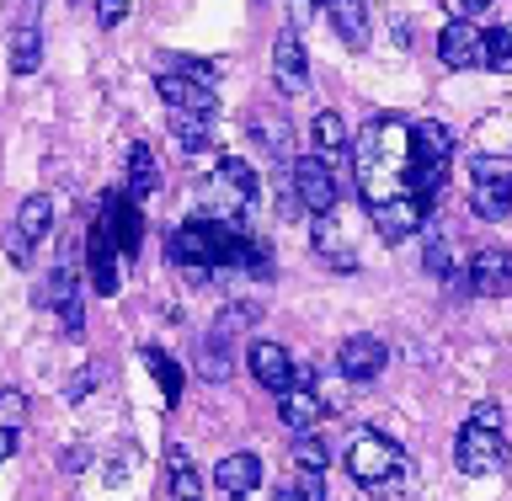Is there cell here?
<instances>
[{"label":"cell","mask_w":512,"mask_h":501,"mask_svg":"<svg viewBox=\"0 0 512 501\" xmlns=\"http://www.w3.org/2000/svg\"><path fill=\"white\" fill-rule=\"evenodd\" d=\"M96 384H102V363H86V368H80V374L70 379V390H64V395H70V400H86Z\"/></svg>","instance_id":"37"},{"label":"cell","mask_w":512,"mask_h":501,"mask_svg":"<svg viewBox=\"0 0 512 501\" xmlns=\"http://www.w3.org/2000/svg\"><path fill=\"white\" fill-rule=\"evenodd\" d=\"M22 416H27V395H22V390H0V422L16 427Z\"/></svg>","instance_id":"38"},{"label":"cell","mask_w":512,"mask_h":501,"mask_svg":"<svg viewBox=\"0 0 512 501\" xmlns=\"http://www.w3.org/2000/svg\"><path fill=\"white\" fill-rule=\"evenodd\" d=\"M438 59L448 70H480V64H486V32H480L470 16H454V22L438 32Z\"/></svg>","instance_id":"7"},{"label":"cell","mask_w":512,"mask_h":501,"mask_svg":"<svg viewBox=\"0 0 512 501\" xmlns=\"http://www.w3.org/2000/svg\"><path fill=\"white\" fill-rule=\"evenodd\" d=\"M294 486H299V496H304V501H326V486H320V470H299V464H294Z\"/></svg>","instance_id":"39"},{"label":"cell","mask_w":512,"mask_h":501,"mask_svg":"<svg viewBox=\"0 0 512 501\" xmlns=\"http://www.w3.org/2000/svg\"><path fill=\"white\" fill-rule=\"evenodd\" d=\"M246 368H251V379L262 384V390H272V395H288L299 384V363L288 358V347H278V342H251L246 347Z\"/></svg>","instance_id":"8"},{"label":"cell","mask_w":512,"mask_h":501,"mask_svg":"<svg viewBox=\"0 0 512 501\" xmlns=\"http://www.w3.org/2000/svg\"><path fill=\"white\" fill-rule=\"evenodd\" d=\"M352 160H358V187L368 203L390 198V192H400L395 182H406L411 171V123L400 118H374L363 128L358 139H352Z\"/></svg>","instance_id":"1"},{"label":"cell","mask_w":512,"mask_h":501,"mask_svg":"<svg viewBox=\"0 0 512 501\" xmlns=\"http://www.w3.org/2000/svg\"><path fill=\"white\" fill-rule=\"evenodd\" d=\"M470 214L475 219H507L512 214V182H475L470 192Z\"/></svg>","instance_id":"22"},{"label":"cell","mask_w":512,"mask_h":501,"mask_svg":"<svg viewBox=\"0 0 512 501\" xmlns=\"http://www.w3.org/2000/svg\"><path fill=\"white\" fill-rule=\"evenodd\" d=\"M384 363H390V347H384V336H374V331H358V336H347V342L336 347V374L352 379V384L379 379Z\"/></svg>","instance_id":"6"},{"label":"cell","mask_w":512,"mask_h":501,"mask_svg":"<svg viewBox=\"0 0 512 501\" xmlns=\"http://www.w3.org/2000/svg\"><path fill=\"white\" fill-rule=\"evenodd\" d=\"M326 16H331V32L352 48V54L368 48V0H331Z\"/></svg>","instance_id":"15"},{"label":"cell","mask_w":512,"mask_h":501,"mask_svg":"<svg viewBox=\"0 0 512 501\" xmlns=\"http://www.w3.org/2000/svg\"><path fill=\"white\" fill-rule=\"evenodd\" d=\"M486 6H491V0H454V11H459V16H464V11H486Z\"/></svg>","instance_id":"49"},{"label":"cell","mask_w":512,"mask_h":501,"mask_svg":"<svg viewBox=\"0 0 512 501\" xmlns=\"http://www.w3.org/2000/svg\"><path fill=\"white\" fill-rule=\"evenodd\" d=\"M123 16H128V0H96V22L102 27H118Z\"/></svg>","instance_id":"42"},{"label":"cell","mask_w":512,"mask_h":501,"mask_svg":"<svg viewBox=\"0 0 512 501\" xmlns=\"http://www.w3.org/2000/svg\"><path fill=\"white\" fill-rule=\"evenodd\" d=\"M294 464H299V470H320V475H326L331 470L326 438H315V432H294Z\"/></svg>","instance_id":"30"},{"label":"cell","mask_w":512,"mask_h":501,"mask_svg":"<svg viewBox=\"0 0 512 501\" xmlns=\"http://www.w3.org/2000/svg\"><path fill=\"white\" fill-rule=\"evenodd\" d=\"M155 91H160V102L166 107H182V112H214L219 118V96L208 80H192L182 70H160L155 75Z\"/></svg>","instance_id":"10"},{"label":"cell","mask_w":512,"mask_h":501,"mask_svg":"<svg viewBox=\"0 0 512 501\" xmlns=\"http://www.w3.org/2000/svg\"><path fill=\"white\" fill-rule=\"evenodd\" d=\"M272 80H278V91H288V96H299L310 86V59H304L299 27H283L278 43H272Z\"/></svg>","instance_id":"11"},{"label":"cell","mask_w":512,"mask_h":501,"mask_svg":"<svg viewBox=\"0 0 512 501\" xmlns=\"http://www.w3.org/2000/svg\"><path fill=\"white\" fill-rule=\"evenodd\" d=\"M278 416L288 432H315V422L326 416V406H320L315 390H304V384H294L288 395H278Z\"/></svg>","instance_id":"16"},{"label":"cell","mask_w":512,"mask_h":501,"mask_svg":"<svg viewBox=\"0 0 512 501\" xmlns=\"http://www.w3.org/2000/svg\"><path fill=\"white\" fill-rule=\"evenodd\" d=\"M470 422H475V427H496V432H502V406H496V400H480V406H470Z\"/></svg>","instance_id":"41"},{"label":"cell","mask_w":512,"mask_h":501,"mask_svg":"<svg viewBox=\"0 0 512 501\" xmlns=\"http://www.w3.org/2000/svg\"><path fill=\"white\" fill-rule=\"evenodd\" d=\"M86 464H91V454H86V448H64V454H59V470H64V475L86 470Z\"/></svg>","instance_id":"45"},{"label":"cell","mask_w":512,"mask_h":501,"mask_svg":"<svg viewBox=\"0 0 512 501\" xmlns=\"http://www.w3.org/2000/svg\"><path fill=\"white\" fill-rule=\"evenodd\" d=\"M16 230H22L27 240H43L48 230H54V203H48L43 192L22 198V208H16Z\"/></svg>","instance_id":"25"},{"label":"cell","mask_w":512,"mask_h":501,"mask_svg":"<svg viewBox=\"0 0 512 501\" xmlns=\"http://www.w3.org/2000/svg\"><path fill=\"white\" fill-rule=\"evenodd\" d=\"M470 176H475V182H512V160H502V155H475V160H470Z\"/></svg>","instance_id":"34"},{"label":"cell","mask_w":512,"mask_h":501,"mask_svg":"<svg viewBox=\"0 0 512 501\" xmlns=\"http://www.w3.org/2000/svg\"><path fill=\"white\" fill-rule=\"evenodd\" d=\"M422 267L432 272V278H448V272H454V251H448V240H443V235H427Z\"/></svg>","instance_id":"32"},{"label":"cell","mask_w":512,"mask_h":501,"mask_svg":"<svg viewBox=\"0 0 512 501\" xmlns=\"http://www.w3.org/2000/svg\"><path fill=\"white\" fill-rule=\"evenodd\" d=\"M400 464H406V454L390 443V438H379V432H358L347 448V475L358 480V486H379V480H390Z\"/></svg>","instance_id":"4"},{"label":"cell","mask_w":512,"mask_h":501,"mask_svg":"<svg viewBox=\"0 0 512 501\" xmlns=\"http://www.w3.org/2000/svg\"><path fill=\"white\" fill-rule=\"evenodd\" d=\"M320 6H331V0H294V27H304Z\"/></svg>","instance_id":"46"},{"label":"cell","mask_w":512,"mask_h":501,"mask_svg":"<svg viewBox=\"0 0 512 501\" xmlns=\"http://www.w3.org/2000/svg\"><path fill=\"white\" fill-rule=\"evenodd\" d=\"M128 475H134V448H118L112 464H107V486H123Z\"/></svg>","instance_id":"40"},{"label":"cell","mask_w":512,"mask_h":501,"mask_svg":"<svg viewBox=\"0 0 512 501\" xmlns=\"http://www.w3.org/2000/svg\"><path fill=\"white\" fill-rule=\"evenodd\" d=\"M310 134H315V150L326 155V160H336V155H347V144H352V134H347V123H342V112H315Z\"/></svg>","instance_id":"24"},{"label":"cell","mask_w":512,"mask_h":501,"mask_svg":"<svg viewBox=\"0 0 512 501\" xmlns=\"http://www.w3.org/2000/svg\"><path fill=\"white\" fill-rule=\"evenodd\" d=\"M6 251H11V262H16V267H27V262H32V240H27L22 230H11V235H6Z\"/></svg>","instance_id":"43"},{"label":"cell","mask_w":512,"mask_h":501,"mask_svg":"<svg viewBox=\"0 0 512 501\" xmlns=\"http://www.w3.org/2000/svg\"><path fill=\"white\" fill-rule=\"evenodd\" d=\"M368 219H374V230L384 240H406V235H416L427 224V198L411 192V187H400V192H390V198L368 203Z\"/></svg>","instance_id":"5"},{"label":"cell","mask_w":512,"mask_h":501,"mask_svg":"<svg viewBox=\"0 0 512 501\" xmlns=\"http://www.w3.org/2000/svg\"><path fill=\"white\" fill-rule=\"evenodd\" d=\"M251 320H256V304H230V310L214 320V331H219V336H240Z\"/></svg>","instance_id":"35"},{"label":"cell","mask_w":512,"mask_h":501,"mask_svg":"<svg viewBox=\"0 0 512 501\" xmlns=\"http://www.w3.org/2000/svg\"><path fill=\"white\" fill-rule=\"evenodd\" d=\"M11 454H16V427L0 422V459H11Z\"/></svg>","instance_id":"47"},{"label":"cell","mask_w":512,"mask_h":501,"mask_svg":"<svg viewBox=\"0 0 512 501\" xmlns=\"http://www.w3.org/2000/svg\"><path fill=\"white\" fill-rule=\"evenodd\" d=\"M144 363H150V374H155V384H160V395H166L171 406H176V400H182V368H176L160 347H144Z\"/></svg>","instance_id":"29"},{"label":"cell","mask_w":512,"mask_h":501,"mask_svg":"<svg viewBox=\"0 0 512 501\" xmlns=\"http://www.w3.org/2000/svg\"><path fill=\"white\" fill-rule=\"evenodd\" d=\"M448 155H454V134H448L438 118L411 123V160H422V166H448Z\"/></svg>","instance_id":"14"},{"label":"cell","mask_w":512,"mask_h":501,"mask_svg":"<svg viewBox=\"0 0 512 501\" xmlns=\"http://www.w3.org/2000/svg\"><path fill=\"white\" fill-rule=\"evenodd\" d=\"M272 501H304V496H299V486H294V480H288V486H278V491H272Z\"/></svg>","instance_id":"48"},{"label":"cell","mask_w":512,"mask_h":501,"mask_svg":"<svg viewBox=\"0 0 512 501\" xmlns=\"http://www.w3.org/2000/svg\"><path fill=\"white\" fill-rule=\"evenodd\" d=\"M470 278H475V294L507 299V294H512V251H502V246H480V251L470 256Z\"/></svg>","instance_id":"12"},{"label":"cell","mask_w":512,"mask_h":501,"mask_svg":"<svg viewBox=\"0 0 512 501\" xmlns=\"http://www.w3.org/2000/svg\"><path fill=\"white\" fill-rule=\"evenodd\" d=\"M486 70L512 75V27H491L486 32Z\"/></svg>","instance_id":"31"},{"label":"cell","mask_w":512,"mask_h":501,"mask_svg":"<svg viewBox=\"0 0 512 501\" xmlns=\"http://www.w3.org/2000/svg\"><path fill=\"white\" fill-rule=\"evenodd\" d=\"M310 240H315L320 262H331V267H342V272L358 267V256L347 251V240H342V230L331 224V214H315V230H310Z\"/></svg>","instance_id":"20"},{"label":"cell","mask_w":512,"mask_h":501,"mask_svg":"<svg viewBox=\"0 0 512 501\" xmlns=\"http://www.w3.org/2000/svg\"><path fill=\"white\" fill-rule=\"evenodd\" d=\"M38 64H43V27L16 22L11 27V75H32Z\"/></svg>","instance_id":"19"},{"label":"cell","mask_w":512,"mask_h":501,"mask_svg":"<svg viewBox=\"0 0 512 501\" xmlns=\"http://www.w3.org/2000/svg\"><path fill=\"white\" fill-rule=\"evenodd\" d=\"M214 176H224V182H230L240 198L246 203H256V192H262V182H256V171L246 166V160L240 155H219V166H214Z\"/></svg>","instance_id":"28"},{"label":"cell","mask_w":512,"mask_h":501,"mask_svg":"<svg viewBox=\"0 0 512 501\" xmlns=\"http://www.w3.org/2000/svg\"><path fill=\"white\" fill-rule=\"evenodd\" d=\"M59 320H64V336H80V331H86V304H70V310H59Z\"/></svg>","instance_id":"44"},{"label":"cell","mask_w":512,"mask_h":501,"mask_svg":"<svg viewBox=\"0 0 512 501\" xmlns=\"http://www.w3.org/2000/svg\"><path fill=\"white\" fill-rule=\"evenodd\" d=\"M160 70H182L192 80H208V86H219V64H208V59H187V54H171Z\"/></svg>","instance_id":"33"},{"label":"cell","mask_w":512,"mask_h":501,"mask_svg":"<svg viewBox=\"0 0 512 501\" xmlns=\"http://www.w3.org/2000/svg\"><path fill=\"white\" fill-rule=\"evenodd\" d=\"M454 464H459V475H496V470H507V443H502V432L464 422L459 438H454Z\"/></svg>","instance_id":"3"},{"label":"cell","mask_w":512,"mask_h":501,"mask_svg":"<svg viewBox=\"0 0 512 501\" xmlns=\"http://www.w3.org/2000/svg\"><path fill=\"white\" fill-rule=\"evenodd\" d=\"M118 256H123L118 235H112V224H107L102 214H96L91 235H86V262H91V288H96L102 299L118 294Z\"/></svg>","instance_id":"9"},{"label":"cell","mask_w":512,"mask_h":501,"mask_svg":"<svg viewBox=\"0 0 512 501\" xmlns=\"http://www.w3.org/2000/svg\"><path fill=\"white\" fill-rule=\"evenodd\" d=\"M171 134H176V144H182L187 155H203L208 144H214V112H182V107H171Z\"/></svg>","instance_id":"18"},{"label":"cell","mask_w":512,"mask_h":501,"mask_svg":"<svg viewBox=\"0 0 512 501\" xmlns=\"http://www.w3.org/2000/svg\"><path fill=\"white\" fill-rule=\"evenodd\" d=\"M38 304H43V310H70V304H80V278H75V267H70V262L54 267V272L43 278Z\"/></svg>","instance_id":"21"},{"label":"cell","mask_w":512,"mask_h":501,"mask_svg":"<svg viewBox=\"0 0 512 501\" xmlns=\"http://www.w3.org/2000/svg\"><path fill=\"white\" fill-rule=\"evenodd\" d=\"M406 486H411V464H400V470H395L390 480L368 486V496H374V501H400V496H406Z\"/></svg>","instance_id":"36"},{"label":"cell","mask_w":512,"mask_h":501,"mask_svg":"<svg viewBox=\"0 0 512 501\" xmlns=\"http://www.w3.org/2000/svg\"><path fill=\"white\" fill-rule=\"evenodd\" d=\"M251 139H262V150L267 155H288V139H294V134H288V123L278 118V112H251Z\"/></svg>","instance_id":"26"},{"label":"cell","mask_w":512,"mask_h":501,"mask_svg":"<svg viewBox=\"0 0 512 501\" xmlns=\"http://www.w3.org/2000/svg\"><path fill=\"white\" fill-rule=\"evenodd\" d=\"M214 486L230 501H251L262 486V454H224L214 464Z\"/></svg>","instance_id":"13"},{"label":"cell","mask_w":512,"mask_h":501,"mask_svg":"<svg viewBox=\"0 0 512 501\" xmlns=\"http://www.w3.org/2000/svg\"><path fill=\"white\" fill-rule=\"evenodd\" d=\"M166 475H171V496H176V501H203V475L192 470L187 448H176V443H171V454H166Z\"/></svg>","instance_id":"23"},{"label":"cell","mask_w":512,"mask_h":501,"mask_svg":"<svg viewBox=\"0 0 512 501\" xmlns=\"http://www.w3.org/2000/svg\"><path fill=\"white\" fill-rule=\"evenodd\" d=\"M155 187H160V166H155V150L144 139L128 144V198L144 203V198H155Z\"/></svg>","instance_id":"17"},{"label":"cell","mask_w":512,"mask_h":501,"mask_svg":"<svg viewBox=\"0 0 512 501\" xmlns=\"http://www.w3.org/2000/svg\"><path fill=\"white\" fill-rule=\"evenodd\" d=\"M198 374L208 379V384H224V379H230V336H203V368H198Z\"/></svg>","instance_id":"27"},{"label":"cell","mask_w":512,"mask_h":501,"mask_svg":"<svg viewBox=\"0 0 512 501\" xmlns=\"http://www.w3.org/2000/svg\"><path fill=\"white\" fill-rule=\"evenodd\" d=\"M288 187H294L299 208H310V214H331L336 198H342V187H336L326 155H299L294 166H288Z\"/></svg>","instance_id":"2"}]
</instances>
